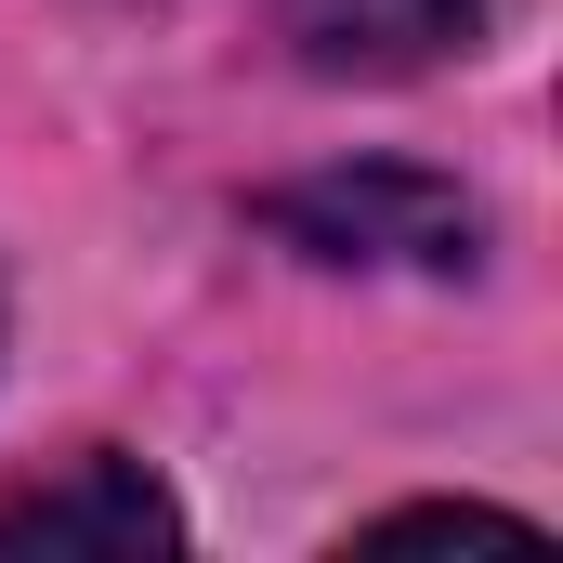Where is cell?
Listing matches in <instances>:
<instances>
[{
    "label": "cell",
    "instance_id": "4",
    "mask_svg": "<svg viewBox=\"0 0 563 563\" xmlns=\"http://www.w3.org/2000/svg\"><path fill=\"white\" fill-rule=\"evenodd\" d=\"M367 538H511V551H525L538 525H525V511H472V498H459V511H445V498H420V511H380Z\"/></svg>",
    "mask_w": 563,
    "mask_h": 563
},
{
    "label": "cell",
    "instance_id": "3",
    "mask_svg": "<svg viewBox=\"0 0 563 563\" xmlns=\"http://www.w3.org/2000/svg\"><path fill=\"white\" fill-rule=\"evenodd\" d=\"M314 79H407L485 40V0H263Z\"/></svg>",
    "mask_w": 563,
    "mask_h": 563
},
{
    "label": "cell",
    "instance_id": "1",
    "mask_svg": "<svg viewBox=\"0 0 563 563\" xmlns=\"http://www.w3.org/2000/svg\"><path fill=\"white\" fill-rule=\"evenodd\" d=\"M263 223H276L288 250H314V263H407V276H459V263L485 250V210H472L459 184H432V170H394V157L276 184Z\"/></svg>",
    "mask_w": 563,
    "mask_h": 563
},
{
    "label": "cell",
    "instance_id": "2",
    "mask_svg": "<svg viewBox=\"0 0 563 563\" xmlns=\"http://www.w3.org/2000/svg\"><path fill=\"white\" fill-rule=\"evenodd\" d=\"M0 551H184V511L157 498V472L119 445L53 459L40 485L0 498Z\"/></svg>",
    "mask_w": 563,
    "mask_h": 563
}]
</instances>
